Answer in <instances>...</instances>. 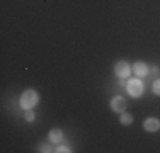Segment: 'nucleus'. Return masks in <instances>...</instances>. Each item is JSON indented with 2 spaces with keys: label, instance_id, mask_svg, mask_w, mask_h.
<instances>
[{
  "label": "nucleus",
  "instance_id": "obj_10",
  "mask_svg": "<svg viewBox=\"0 0 160 153\" xmlns=\"http://www.w3.org/2000/svg\"><path fill=\"white\" fill-rule=\"evenodd\" d=\"M26 121H29V122L34 121V112L31 109H26Z\"/></svg>",
  "mask_w": 160,
  "mask_h": 153
},
{
  "label": "nucleus",
  "instance_id": "obj_4",
  "mask_svg": "<svg viewBox=\"0 0 160 153\" xmlns=\"http://www.w3.org/2000/svg\"><path fill=\"white\" fill-rule=\"evenodd\" d=\"M111 109L114 112H124L126 111V101H124L123 97H114L111 101Z\"/></svg>",
  "mask_w": 160,
  "mask_h": 153
},
{
  "label": "nucleus",
  "instance_id": "obj_12",
  "mask_svg": "<svg viewBox=\"0 0 160 153\" xmlns=\"http://www.w3.org/2000/svg\"><path fill=\"white\" fill-rule=\"evenodd\" d=\"M53 148L49 146V145H43V146H41V150L39 151H43V153H48V151H51Z\"/></svg>",
  "mask_w": 160,
  "mask_h": 153
},
{
  "label": "nucleus",
  "instance_id": "obj_11",
  "mask_svg": "<svg viewBox=\"0 0 160 153\" xmlns=\"http://www.w3.org/2000/svg\"><path fill=\"white\" fill-rule=\"evenodd\" d=\"M55 151H58V153H70L72 150H70V148H68V146H58V148H56Z\"/></svg>",
  "mask_w": 160,
  "mask_h": 153
},
{
  "label": "nucleus",
  "instance_id": "obj_2",
  "mask_svg": "<svg viewBox=\"0 0 160 153\" xmlns=\"http://www.w3.org/2000/svg\"><path fill=\"white\" fill-rule=\"evenodd\" d=\"M126 90L131 97H140L143 94V83L140 78H133L126 83Z\"/></svg>",
  "mask_w": 160,
  "mask_h": 153
},
{
  "label": "nucleus",
  "instance_id": "obj_6",
  "mask_svg": "<svg viewBox=\"0 0 160 153\" xmlns=\"http://www.w3.org/2000/svg\"><path fill=\"white\" fill-rule=\"evenodd\" d=\"M133 73L136 76H145L148 75V67L147 63H143V61H136L135 65H133Z\"/></svg>",
  "mask_w": 160,
  "mask_h": 153
},
{
  "label": "nucleus",
  "instance_id": "obj_7",
  "mask_svg": "<svg viewBox=\"0 0 160 153\" xmlns=\"http://www.w3.org/2000/svg\"><path fill=\"white\" fill-rule=\"evenodd\" d=\"M49 141H51V143H60V141L63 140V131L62 129H58V128H55V129H51V131H49Z\"/></svg>",
  "mask_w": 160,
  "mask_h": 153
},
{
  "label": "nucleus",
  "instance_id": "obj_1",
  "mask_svg": "<svg viewBox=\"0 0 160 153\" xmlns=\"http://www.w3.org/2000/svg\"><path fill=\"white\" fill-rule=\"evenodd\" d=\"M38 102H39V95H38V92L36 90H26L24 94L21 95L19 104H21L22 109H32Z\"/></svg>",
  "mask_w": 160,
  "mask_h": 153
},
{
  "label": "nucleus",
  "instance_id": "obj_3",
  "mask_svg": "<svg viewBox=\"0 0 160 153\" xmlns=\"http://www.w3.org/2000/svg\"><path fill=\"white\" fill-rule=\"evenodd\" d=\"M114 72H116V75L119 76V78H128L129 73H131V68H129V65L126 61H118V63L114 65Z\"/></svg>",
  "mask_w": 160,
  "mask_h": 153
},
{
  "label": "nucleus",
  "instance_id": "obj_5",
  "mask_svg": "<svg viewBox=\"0 0 160 153\" xmlns=\"http://www.w3.org/2000/svg\"><path fill=\"white\" fill-rule=\"evenodd\" d=\"M143 128L150 133H155L160 129V121L155 119V117H148V119H145V122H143Z\"/></svg>",
  "mask_w": 160,
  "mask_h": 153
},
{
  "label": "nucleus",
  "instance_id": "obj_9",
  "mask_svg": "<svg viewBox=\"0 0 160 153\" xmlns=\"http://www.w3.org/2000/svg\"><path fill=\"white\" fill-rule=\"evenodd\" d=\"M153 92H155V95H160V78H157L153 82Z\"/></svg>",
  "mask_w": 160,
  "mask_h": 153
},
{
  "label": "nucleus",
  "instance_id": "obj_8",
  "mask_svg": "<svg viewBox=\"0 0 160 153\" xmlns=\"http://www.w3.org/2000/svg\"><path fill=\"white\" fill-rule=\"evenodd\" d=\"M119 122H121L123 126H128V124H131V122H133V116H131V114H128V112H121Z\"/></svg>",
  "mask_w": 160,
  "mask_h": 153
}]
</instances>
